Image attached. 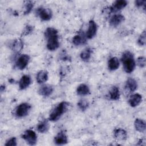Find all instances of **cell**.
Returning a JSON list of instances; mask_svg holds the SVG:
<instances>
[{
  "mask_svg": "<svg viewBox=\"0 0 146 146\" xmlns=\"http://www.w3.org/2000/svg\"><path fill=\"white\" fill-rule=\"evenodd\" d=\"M47 39V48L50 51H54L59 46L58 31L52 27H48L44 32Z\"/></svg>",
  "mask_w": 146,
  "mask_h": 146,
  "instance_id": "6da1fadb",
  "label": "cell"
},
{
  "mask_svg": "<svg viewBox=\"0 0 146 146\" xmlns=\"http://www.w3.org/2000/svg\"><path fill=\"white\" fill-rule=\"evenodd\" d=\"M121 60L123 65L124 71L127 73L132 72L135 67V62L133 54L129 51H126L123 52Z\"/></svg>",
  "mask_w": 146,
  "mask_h": 146,
  "instance_id": "7a4b0ae2",
  "label": "cell"
},
{
  "mask_svg": "<svg viewBox=\"0 0 146 146\" xmlns=\"http://www.w3.org/2000/svg\"><path fill=\"white\" fill-rule=\"evenodd\" d=\"M68 104L66 102H60L50 113L49 120L51 121H56L62 116V115L67 111Z\"/></svg>",
  "mask_w": 146,
  "mask_h": 146,
  "instance_id": "3957f363",
  "label": "cell"
},
{
  "mask_svg": "<svg viewBox=\"0 0 146 146\" xmlns=\"http://www.w3.org/2000/svg\"><path fill=\"white\" fill-rule=\"evenodd\" d=\"M31 108V105L27 103H21L16 108L15 114L18 117H23L28 115Z\"/></svg>",
  "mask_w": 146,
  "mask_h": 146,
  "instance_id": "277c9868",
  "label": "cell"
},
{
  "mask_svg": "<svg viewBox=\"0 0 146 146\" xmlns=\"http://www.w3.org/2000/svg\"><path fill=\"white\" fill-rule=\"evenodd\" d=\"M22 138L28 144L34 145L37 141V136L35 132L31 129L26 130L22 135Z\"/></svg>",
  "mask_w": 146,
  "mask_h": 146,
  "instance_id": "5b68a950",
  "label": "cell"
},
{
  "mask_svg": "<svg viewBox=\"0 0 146 146\" xmlns=\"http://www.w3.org/2000/svg\"><path fill=\"white\" fill-rule=\"evenodd\" d=\"M36 13L43 21H48L52 17V11L50 9L39 7L36 9Z\"/></svg>",
  "mask_w": 146,
  "mask_h": 146,
  "instance_id": "8992f818",
  "label": "cell"
},
{
  "mask_svg": "<svg viewBox=\"0 0 146 146\" xmlns=\"http://www.w3.org/2000/svg\"><path fill=\"white\" fill-rule=\"evenodd\" d=\"M30 60V56L27 54H23L21 55L17 60L15 65L16 67L21 70H22L25 69L26 66H27Z\"/></svg>",
  "mask_w": 146,
  "mask_h": 146,
  "instance_id": "52a82bcc",
  "label": "cell"
},
{
  "mask_svg": "<svg viewBox=\"0 0 146 146\" xmlns=\"http://www.w3.org/2000/svg\"><path fill=\"white\" fill-rule=\"evenodd\" d=\"M127 5V2L125 0H117L114 2L113 5L110 7V10L111 13H116Z\"/></svg>",
  "mask_w": 146,
  "mask_h": 146,
  "instance_id": "ba28073f",
  "label": "cell"
},
{
  "mask_svg": "<svg viewBox=\"0 0 146 146\" xmlns=\"http://www.w3.org/2000/svg\"><path fill=\"white\" fill-rule=\"evenodd\" d=\"M97 31V25L95 21L91 20L88 23V29L86 33V37L88 39H92L96 35Z\"/></svg>",
  "mask_w": 146,
  "mask_h": 146,
  "instance_id": "9c48e42d",
  "label": "cell"
},
{
  "mask_svg": "<svg viewBox=\"0 0 146 146\" xmlns=\"http://www.w3.org/2000/svg\"><path fill=\"white\" fill-rule=\"evenodd\" d=\"M54 142L57 145H63L67 144L68 142L67 135L63 131H60L55 136Z\"/></svg>",
  "mask_w": 146,
  "mask_h": 146,
  "instance_id": "30bf717a",
  "label": "cell"
},
{
  "mask_svg": "<svg viewBox=\"0 0 146 146\" xmlns=\"http://www.w3.org/2000/svg\"><path fill=\"white\" fill-rule=\"evenodd\" d=\"M53 87L48 84H45L42 86L38 90V93L39 95L43 96H48L53 92Z\"/></svg>",
  "mask_w": 146,
  "mask_h": 146,
  "instance_id": "8fae6325",
  "label": "cell"
},
{
  "mask_svg": "<svg viewBox=\"0 0 146 146\" xmlns=\"http://www.w3.org/2000/svg\"><path fill=\"white\" fill-rule=\"evenodd\" d=\"M31 83V77L28 75H25L22 76L19 82V89L21 90L26 89Z\"/></svg>",
  "mask_w": 146,
  "mask_h": 146,
  "instance_id": "7c38bea8",
  "label": "cell"
},
{
  "mask_svg": "<svg viewBox=\"0 0 146 146\" xmlns=\"http://www.w3.org/2000/svg\"><path fill=\"white\" fill-rule=\"evenodd\" d=\"M124 17L121 14H115L110 20V25L112 27H116L124 21Z\"/></svg>",
  "mask_w": 146,
  "mask_h": 146,
  "instance_id": "4fadbf2b",
  "label": "cell"
},
{
  "mask_svg": "<svg viewBox=\"0 0 146 146\" xmlns=\"http://www.w3.org/2000/svg\"><path fill=\"white\" fill-rule=\"evenodd\" d=\"M72 43L75 46L84 44L86 43V36L83 33H79L72 38Z\"/></svg>",
  "mask_w": 146,
  "mask_h": 146,
  "instance_id": "5bb4252c",
  "label": "cell"
},
{
  "mask_svg": "<svg viewBox=\"0 0 146 146\" xmlns=\"http://www.w3.org/2000/svg\"><path fill=\"white\" fill-rule=\"evenodd\" d=\"M141 101H142L141 95L139 94H135L131 96V97L129 99L128 103L131 107H135L139 105L140 103L141 102Z\"/></svg>",
  "mask_w": 146,
  "mask_h": 146,
  "instance_id": "9a60e30c",
  "label": "cell"
},
{
  "mask_svg": "<svg viewBox=\"0 0 146 146\" xmlns=\"http://www.w3.org/2000/svg\"><path fill=\"white\" fill-rule=\"evenodd\" d=\"M137 87V84L136 81L131 78H128L125 83V88L127 91H128L129 92H134Z\"/></svg>",
  "mask_w": 146,
  "mask_h": 146,
  "instance_id": "2e32d148",
  "label": "cell"
},
{
  "mask_svg": "<svg viewBox=\"0 0 146 146\" xmlns=\"http://www.w3.org/2000/svg\"><path fill=\"white\" fill-rule=\"evenodd\" d=\"M115 138L119 141L125 140L127 138V132L121 128H117L114 131Z\"/></svg>",
  "mask_w": 146,
  "mask_h": 146,
  "instance_id": "e0dca14e",
  "label": "cell"
},
{
  "mask_svg": "<svg viewBox=\"0 0 146 146\" xmlns=\"http://www.w3.org/2000/svg\"><path fill=\"white\" fill-rule=\"evenodd\" d=\"M119 67V62L116 57H112L108 62V68L111 71H115Z\"/></svg>",
  "mask_w": 146,
  "mask_h": 146,
  "instance_id": "ac0fdd59",
  "label": "cell"
},
{
  "mask_svg": "<svg viewBox=\"0 0 146 146\" xmlns=\"http://www.w3.org/2000/svg\"><path fill=\"white\" fill-rule=\"evenodd\" d=\"M23 47V42L20 39L14 40L11 44V48L14 51H20Z\"/></svg>",
  "mask_w": 146,
  "mask_h": 146,
  "instance_id": "d6986e66",
  "label": "cell"
},
{
  "mask_svg": "<svg viewBox=\"0 0 146 146\" xmlns=\"http://www.w3.org/2000/svg\"><path fill=\"white\" fill-rule=\"evenodd\" d=\"M135 129L140 132H144L145 130V121L140 119H136L134 122Z\"/></svg>",
  "mask_w": 146,
  "mask_h": 146,
  "instance_id": "ffe728a7",
  "label": "cell"
},
{
  "mask_svg": "<svg viewBox=\"0 0 146 146\" xmlns=\"http://www.w3.org/2000/svg\"><path fill=\"white\" fill-rule=\"evenodd\" d=\"M37 130L39 132L43 133L48 131L49 129V124L47 120H44L40 121L37 125Z\"/></svg>",
  "mask_w": 146,
  "mask_h": 146,
  "instance_id": "44dd1931",
  "label": "cell"
},
{
  "mask_svg": "<svg viewBox=\"0 0 146 146\" xmlns=\"http://www.w3.org/2000/svg\"><path fill=\"white\" fill-rule=\"evenodd\" d=\"M48 79L47 72L44 70L40 71L38 72L36 75V81L38 83H43Z\"/></svg>",
  "mask_w": 146,
  "mask_h": 146,
  "instance_id": "7402d4cb",
  "label": "cell"
},
{
  "mask_svg": "<svg viewBox=\"0 0 146 146\" xmlns=\"http://www.w3.org/2000/svg\"><path fill=\"white\" fill-rule=\"evenodd\" d=\"M76 93L79 95H86L90 93V88L85 84H80L76 88Z\"/></svg>",
  "mask_w": 146,
  "mask_h": 146,
  "instance_id": "603a6c76",
  "label": "cell"
},
{
  "mask_svg": "<svg viewBox=\"0 0 146 146\" xmlns=\"http://www.w3.org/2000/svg\"><path fill=\"white\" fill-rule=\"evenodd\" d=\"M109 94L111 100H117L120 98V91L116 86H113L111 88L109 92Z\"/></svg>",
  "mask_w": 146,
  "mask_h": 146,
  "instance_id": "cb8c5ba5",
  "label": "cell"
},
{
  "mask_svg": "<svg viewBox=\"0 0 146 146\" xmlns=\"http://www.w3.org/2000/svg\"><path fill=\"white\" fill-rule=\"evenodd\" d=\"M91 53H92L91 49L90 48H87L81 52L80 54V58L84 61H88L91 57Z\"/></svg>",
  "mask_w": 146,
  "mask_h": 146,
  "instance_id": "d4e9b609",
  "label": "cell"
},
{
  "mask_svg": "<svg viewBox=\"0 0 146 146\" xmlns=\"http://www.w3.org/2000/svg\"><path fill=\"white\" fill-rule=\"evenodd\" d=\"M88 106H89L88 102L84 99L80 100L78 103V107L82 111H86L88 108Z\"/></svg>",
  "mask_w": 146,
  "mask_h": 146,
  "instance_id": "484cf974",
  "label": "cell"
},
{
  "mask_svg": "<svg viewBox=\"0 0 146 146\" xmlns=\"http://www.w3.org/2000/svg\"><path fill=\"white\" fill-rule=\"evenodd\" d=\"M34 6V3L32 1H27L25 3V10L24 11V14L26 15L29 14L31 11L32 10Z\"/></svg>",
  "mask_w": 146,
  "mask_h": 146,
  "instance_id": "4316f807",
  "label": "cell"
},
{
  "mask_svg": "<svg viewBox=\"0 0 146 146\" xmlns=\"http://www.w3.org/2000/svg\"><path fill=\"white\" fill-rule=\"evenodd\" d=\"M145 31H144L139 36L138 40H137V43L140 46H144L145 44Z\"/></svg>",
  "mask_w": 146,
  "mask_h": 146,
  "instance_id": "83f0119b",
  "label": "cell"
},
{
  "mask_svg": "<svg viewBox=\"0 0 146 146\" xmlns=\"http://www.w3.org/2000/svg\"><path fill=\"white\" fill-rule=\"evenodd\" d=\"M137 64L140 67H144L145 66V58L144 56H140L137 59Z\"/></svg>",
  "mask_w": 146,
  "mask_h": 146,
  "instance_id": "f1b7e54d",
  "label": "cell"
},
{
  "mask_svg": "<svg viewBox=\"0 0 146 146\" xmlns=\"http://www.w3.org/2000/svg\"><path fill=\"white\" fill-rule=\"evenodd\" d=\"M17 145V140L16 138L14 137H11L9 140H8L5 144L6 146H16Z\"/></svg>",
  "mask_w": 146,
  "mask_h": 146,
  "instance_id": "f546056e",
  "label": "cell"
},
{
  "mask_svg": "<svg viewBox=\"0 0 146 146\" xmlns=\"http://www.w3.org/2000/svg\"><path fill=\"white\" fill-rule=\"evenodd\" d=\"M33 27L30 26V25H27L26 26V27L24 29V31H23L22 34L23 35H27L31 33L33 31Z\"/></svg>",
  "mask_w": 146,
  "mask_h": 146,
  "instance_id": "4dcf8cb0",
  "label": "cell"
},
{
  "mask_svg": "<svg viewBox=\"0 0 146 146\" xmlns=\"http://www.w3.org/2000/svg\"><path fill=\"white\" fill-rule=\"evenodd\" d=\"M135 5L137 7H142L143 6L144 8L145 9V3H146V1H141V0H137V1H136L135 2Z\"/></svg>",
  "mask_w": 146,
  "mask_h": 146,
  "instance_id": "1f68e13d",
  "label": "cell"
},
{
  "mask_svg": "<svg viewBox=\"0 0 146 146\" xmlns=\"http://www.w3.org/2000/svg\"><path fill=\"white\" fill-rule=\"evenodd\" d=\"M5 86L2 85V86H1V92H3V91L5 90Z\"/></svg>",
  "mask_w": 146,
  "mask_h": 146,
  "instance_id": "d6a6232c",
  "label": "cell"
}]
</instances>
